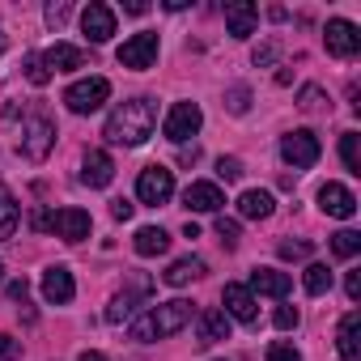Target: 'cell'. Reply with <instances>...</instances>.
<instances>
[{
  "mask_svg": "<svg viewBox=\"0 0 361 361\" xmlns=\"http://www.w3.org/2000/svg\"><path fill=\"white\" fill-rule=\"evenodd\" d=\"M153 123H157V106H153L149 98H128V102H119V106L106 115L102 136H106L111 145L136 149V145H145V140L153 136Z\"/></svg>",
  "mask_w": 361,
  "mask_h": 361,
  "instance_id": "cell-1",
  "label": "cell"
},
{
  "mask_svg": "<svg viewBox=\"0 0 361 361\" xmlns=\"http://www.w3.org/2000/svg\"><path fill=\"white\" fill-rule=\"evenodd\" d=\"M192 302H183V298H174V302H161V306H153L149 314H140L136 323H132V340H140V344H153V340H166V336H174V331H183L188 323H192Z\"/></svg>",
  "mask_w": 361,
  "mask_h": 361,
  "instance_id": "cell-2",
  "label": "cell"
},
{
  "mask_svg": "<svg viewBox=\"0 0 361 361\" xmlns=\"http://www.w3.org/2000/svg\"><path fill=\"white\" fill-rule=\"evenodd\" d=\"M35 230H51L56 238H64V243H81V238H90V230H94V221H90V213L85 209H56V213H35Z\"/></svg>",
  "mask_w": 361,
  "mask_h": 361,
  "instance_id": "cell-3",
  "label": "cell"
},
{
  "mask_svg": "<svg viewBox=\"0 0 361 361\" xmlns=\"http://www.w3.org/2000/svg\"><path fill=\"white\" fill-rule=\"evenodd\" d=\"M170 196H174V170H170V166H161V161L145 166V170H140V178H136V200H140V204H149V209H157V204H166Z\"/></svg>",
  "mask_w": 361,
  "mask_h": 361,
  "instance_id": "cell-4",
  "label": "cell"
},
{
  "mask_svg": "<svg viewBox=\"0 0 361 361\" xmlns=\"http://www.w3.org/2000/svg\"><path fill=\"white\" fill-rule=\"evenodd\" d=\"M200 123H204V111H200L196 102H174L170 115H166V123H161V132H166V140H174V145H188V140L200 132Z\"/></svg>",
  "mask_w": 361,
  "mask_h": 361,
  "instance_id": "cell-5",
  "label": "cell"
},
{
  "mask_svg": "<svg viewBox=\"0 0 361 361\" xmlns=\"http://www.w3.org/2000/svg\"><path fill=\"white\" fill-rule=\"evenodd\" d=\"M106 98H111V81H106V77H85V81L68 85V94H64V102H68L73 115H90V111H98Z\"/></svg>",
  "mask_w": 361,
  "mask_h": 361,
  "instance_id": "cell-6",
  "label": "cell"
},
{
  "mask_svg": "<svg viewBox=\"0 0 361 361\" xmlns=\"http://www.w3.org/2000/svg\"><path fill=\"white\" fill-rule=\"evenodd\" d=\"M319 153H323V145H319V136H314L310 128H298V132H289V136L281 140V157H285L293 170H310V166L319 161Z\"/></svg>",
  "mask_w": 361,
  "mask_h": 361,
  "instance_id": "cell-7",
  "label": "cell"
},
{
  "mask_svg": "<svg viewBox=\"0 0 361 361\" xmlns=\"http://www.w3.org/2000/svg\"><path fill=\"white\" fill-rule=\"evenodd\" d=\"M51 145H56V123L47 115H30V123L22 132V157L26 161H43L51 153Z\"/></svg>",
  "mask_w": 361,
  "mask_h": 361,
  "instance_id": "cell-8",
  "label": "cell"
},
{
  "mask_svg": "<svg viewBox=\"0 0 361 361\" xmlns=\"http://www.w3.org/2000/svg\"><path fill=\"white\" fill-rule=\"evenodd\" d=\"M323 43H327V56H336V60H353V56L361 51V35H357V26L344 22V18H331V22H327Z\"/></svg>",
  "mask_w": 361,
  "mask_h": 361,
  "instance_id": "cell-9",
  "label": "cell"
},
{
  "mask_svg": "<svg viewBox=\"0 0 361 361\" xmlns=\"http://www.w3.org/2000/svg\"><path fill=\"white\" fill-rule=\"evenodd\" d=\"M153 60H157V35H153V30H140V35H132V39L119 47V64H123V68L145 73V68H153Z\"/></svg>",
  "mask_w": 361,
  "mask_h": 361,
  "instance_id": "cell-10",
  "label": "cell"
},
{
  "mask_svg": "<svg viewBox=\"0 0 361 361\" xmlns=\"http://www.w3.org/2000/svg\"><path fill=\"white\" fill-rule=\"evenodd\" d=\"M81 30H85L90 43H106V39L115 35V9L102 5V0L85 5V9H81Z\"/></svg>",
  "mask_w": 361,
  "mask_h": 361,
  "instance_id": "cell-11",
  "label": "cell"
},
{
  "mask_svg": "<svg viewBox=\"0 0 361 361\" xmlns=\"http://www.w3.org/2000/svg\"><path fill=\"white\" fill-rule=\"evenodd\" d=\"M43 298H47L51 306H68V302L77 298V281H73V272H68L64 264H51V268L43 272Z\"/></svg>",
  "mask_w": 361,
  "mask_h": 361,
  "instance_id": "cell-12",
  "label": "cell"
},
{
  "mask_svg": "<svg viewBox=\"0 0 361 361\" xmlns=\"http://www.w3.org/2000/svg\"><path fill=\"white\" fill-rule=\"evenodd\" d=\"M319 209H323L327 217L348 221V217L357 213V196H353L344 183H323V188H319Z\"/></svg>",
  "mask_w": 361,
  "mask_h": 361,
  "instance_id": "cell-13",
  "label": "cell"
},
{
  "mask_svg": "<svg viewBox=\"0 0 361 361\" xmlns=\"http://www.w3.org/2000/svg\"><path fill=\"white\" fill-rule=\"evenodd\" d=\"M217 340H230V314L209 306L196 314V344H217Z\"/></svg>",
  "mask_w": 361,
  "mask_h": 361,
  "instance_id": "cell-14",
  "label": "cell"
},
{
  "mask_svg": "<svg viewBox=\"0 0 361 361\" xmlns=\"http://www.w3.org/2000/svg\"><path fill=\"white\" fill-rule=\"evenodd\" d=\"M111 178H115V161H111V153L90 149L85 161H81V183H85V188H106Z\"/></svg>",
  "mask_w": 361,
  "mask_h": 361,
  "instance_id": "cell-15",
  "label": "cell"
},
{
  "mask_svg": "<svg viewBox=\"0 0 361 361\" xmlns=\"http://www.w3.org/2000/svg\"><path fill=\"white\" fill-rule=\"evenodd\" d=\"M221 302H226V314L238 319V323H255V319H259V310H255V293H251L247 285H226Z\"/></svg>",
  "mask_w": 361,
  "mask_h": 361,
  "instance_id": "cell-16",
  "label": "cell"
},
{
  "mask_svg": "<svg viewBox=\"0 0 361 361\" xmlns=\"http://www.w3.org/2000/svg\"><path fill=\"white\" fill-rule=\"evenodd\" d=\"M255 22H259V9L251 5V0H234V5H226V26H230L234 39H251Z\"/></svg>",
  "mask_w": 361,
  "mask_h": 361,
  "instance_id": "cell-17",
  "label": "cell"
},
{
  "mask_svg": "<svg viewBox=\"0 0 361 361\" xmlns=\"http://www.w3.org/2000/svg\"><path fill=\"white\" fill-rule=\"evenodd\" d=\"M183 204H188L192 213H217V209L226 204V196H221V188H217V183H188Z\"/></svg>",
  "mask_w": 361,
  "mask_h": 361,
  "instance_id": "cell-18",
  "label": "cell"
},
{
  "mask_svg": "<svg viewBox=\"0 0 361 361\" xmlns=\"http://www.w3.org/2000/svg\"><path fill=\"white\" fill-rule=\"evenodd\" d=\"M85 51L81 47H68V43H56V47H47L43 51V64H47V73H73V68H85Z\"/></svg>",
  "mask_w": 361,
  "mask_h": 361,
  "instance_id": "cell-19",
  "label": "cell"
},
{
  "mask_svg": "<svg viewBox=\"0 0 361 361\" xmlns=\"http://www.w3.org/2000/svg\"><path fill=\"white\" fill-rule=\"evenodd\" d=\"M272 209H276L272 192L251 188V192H243V196H238V217H247V221H268V217H272Z\"/></svg>",
  "mask_w": 361,
  "mask_h": 361,
  "instance_id": "cell-20",
  "label": "cell"
},
{
  "mask_svg": "<svg viewBox=\"0 0 361 361\" xmlns=\"http://www.w3.org/2000/svg\"><path fill=\"white\" fill-rule=\"evenodd\" d=\"M336 348H340V357H344V361H353V357L361 353V314H357V310H348V314L340 319Z\"/></svg>",
  "mask_w": 361,
  "mask_h": 361,
  "instance_id": "cell-21",
  "label": "cell"
},
{
  "mask_svg": "<svg viewBox=\"0 0 361 361\" xmlns=\"http://www.w3.org/2000/svg\"><path fill=\"white\" fill-rule=\"evenodd\" d=\"M247 289H251V293H264V298H285V293H289V276L276 272V268H255Z\"/></svg>",
  "mask_w": 361,
  "mask_h": 361,
  "instance_id": "cell-22",
  "label": "cell"
},
{
  "mask_svg": "<svg viewBox=\"0 0 361 361\" xmlns=\"http://www.w3.org/2000/svg\"><path fill=\"white\" fill-rule=\"evenodd\" d=\"M196 276H204V259H196V255H188V259H174V264L161 272V281H166V285H174V289L192 285Z\"/></svg>",
  "mask_w": 361,
  "mask_h": 361,
  "instance_id": "cell-23",
  "label": "cell"
},
{
  "mask_svg": "<svg viewBox=\"0 0 361 361\" xmlns=\"http://www.w3.org/2000/svg\"><path fill=\"white\" fill-rule=\"evenodd\" d=\"M170 251V234L161 230V226H140L136 230V255H166Z\"/></svg>",
  "mask_w": 361,
  "mask_h": 361,
  "instance_id": "cell-24",
  "label": "cell"
},
{
  "mask_svg": "<svg viewBox=\"0 0 361 361\" xmlns=\"http://www.w3.org/2000/svg\"><path fill=\"white\" fill-rule=\"evenodd\" d=\"M302 285H306V293H310V298L327 293V289H331V272H327V264H306V276H302Z\"/></svg>",
  "mask_w": 361,
  "mask_h": 361,
  "instance_id": "cell-25",
  "label": "cell"
},
{
  "mask_svg": "<svg viewBox=\"0 0 361 361\" xmlns=\"http://www.w3.org/2000/svg\"><path fill=\"white\" fill-rule=\"evenodd\" d=\"M18 234V200L9 192H0V238Z\"/></svg>",
  "mask_w": 361,
  "mask_h": 361,
  "instance_id": "cell-26",
  "label": "cell"
},
{
  "mask_svg": "<svg viewBox=\"0 0 361 361\" xmlns=\"http://www.w3.org/2000/svg\"><path fill=\"white\" fill-rule=\"evenodd\" d=\"M340 157H344V166H348L353 174H361V136H357V132H344V136H340Z\"/></svg>",
  "mask_w": 361,
  "mask_h": 361,
  "instance_id": "cell-27",
  "label": "cell"
},
{
  "mask_svg": "<svg viewBox=\"0 0 361 361\" xmlns=\"http://www.w3.org/2000/svg\"><path fill=\"white\" fill-rule=\"evenodd\" d=\"M331 251H336L340 259H353V255L361 251V234H357V230H340V234H331Z\"/></svg>",
  "mask_w": 361,
  "mask_h": 361,
  "instance_id": "cell-28",
  "label": "cell"
},
{
  "mask_svg": "<svg viewBox=\"0 0 361 361\" xmlns=\"http://www.w3.org/2000/svg\"><path fill=\"white\" fill-rule=\"evenodd\" d=\"M132 310H136V298L132 293H115L111 306H106V323H123V319H132Z\"/></svg>",
  "mask_w": 361,
  "mask_h": 361,
  "instance_id": "cell-29",
  "label": "cell"
},
{
  "mask_svg": "<svg viewBox=\"0 0 361 361\" xmlns=\"http://www.w3.org/2000/svg\"><path fill=\"white\" fill-rule=\"evenodd\" d=\"M26 77H30V85H47V81H51V73H47V64H43L39 51L26 56Z\"/></svg>",
  "mask_w": 361,
  "mask_h": 361,
  "instance_id": "cell-30",
  "label": "cell"
},
{
  "mask_svg": "<svg viewBox=\"0 0 361 361\" xmlns=\"http://www.w3.org/2000/svg\"><path fill=\"white\" fill-rule=\"evenodd\" d=\"M68 18H73V5H68V0H56V5H47V26H51V30H64Z\"/></svg>",
  "mask_w": 361,
  "mask_h": 361,
  "instance_id": "cell-31",
  "label": "cell"
},
{
  "mask_svg": "<svg viewBox=\"0 0 361 361\" xmlns=\"http://www.w3.org/2000/svg\"><path fill=\"white\" fill-rule=\"evenodd\" d=\"M226 106H230L234 115H247V106H251V90H247V85H234V90L226 94Z\"/></svg>",
  "mask_w": 361,
  "mask_h": 361,
  "instance_id": "cell-32",
  "label": "cell"
},
{
  "mask_svg": "<svg viewBox=\"0 0 361 361\" xmlns=\"http://www.w3.org/2000/svg\"><path fill=\"white\" fill-rule=\"evenodd\" d=\"M298 106H302V111H323V106H327V94H323L319 85H306V90H302V102H298Z\"/></svg>",
  "mask_w": 361,
  "mask_h": 361,
  "instance_id": "cell-33",
  "label": "cell"
},
{
  "mask_svg": "<svg viewBox=\"0 0 361 361\" xmlns=\"http://www.w3.org/2000/svg\"><path fill=\"white\" fill-rule=\"evenodd\" d=\"M217 238L226 243V247H238V221H230V217H217Z\"/></svg>",
  "mask_w": 361,
  "mask_h": 361,
  "instance_id": "cell-34",
  "label": "cell"
},
{
  "mask_svg": "<svg viewBox=\"0 0 361 361\" xmlns=\"http://www.w3.org/2000/svg\"><path fill=\"white\" fill-rule=\"evenodd\" d=\"M298 306H276V314H272V323L281 327V331H289V327H298Z\"/></svg>",
  "mask_w": 361,
  "mask_h": 361,
  "instance_id": "cell-35",
  "label": "cell"
},
{
  "mask_svg": "<svg viewBox=\"0 0 361 361\" xmlns=\"http://www.w3.org/2000/svg\"><path fill=\"white\" fill-rule=\"evenodd\" d=\"M268 361H302V353H298L293 344H285V340H276V344L268 348Z\"/></svg>",
  "mask_w": 361,
  "mask_h": 361,
  "instance_id": "cell-36",
  "label": "cell"
},
{
  "mask_svg": "<svg viewBox=\"0 0 361 361\" xmlns=\"http://www.w3.org/2000/svg\"><path fill=\"white\" fill-rule=\"evenodd\" d=\"M217 174L226 178V183H234V178H243V161L238 157H221L217 161Z\"/></svg>",
  "mask_w": 361,
  "mask_h": 361,
  "instance_id": "cell-37",
  "label": "cell"
},
{
  "mask_svg": "<svg viewBox=\"0 0 361 361\" xmlns=\"http://www.w3.org/2000/svg\"><path fill=\"white\" fill-rule=\"evenodd\" d=\"M18 353H22V344H18L13 336L0 331V361H18Z\"/></svg>",
  "mask_w": 361,
  "mask_h": 361,
  "instance_id": "cell-38",
  "label": "cell"
},
{
  "mask_svg": "<svg viewBox=\"0 0 361 361\" xmlns=\"http://www.w3.org/2000/svg\"><path fill=\"white\" fill-rule=\"evenodd\" d=\"M310 243H281V259H306Z\"/></svg>",
  "mask_w": 361,
  "mask_h": 361,
  "instance_id": "cell-39",
  "label": "cell"
},
{
  "mask_svg": "<svg viewBox=\"0 0 361 361\" xmlns=\"http://www.w3.org/2000/svg\"><path fill=\"white\" fill-rule=\"evenodd\" d=\"M276 51H281L276 43H259V47H255V64H259V68H268V64L276 60Z\"/></svg>",
  "mask_w": 361,
  "mask_h": 361,
  "instance_id": "cell-40",
  "label": "cell"
},
{
  "mask_svg": "<svg viewBox=\"0 0 361 361\" xmlns=\"http://www.w3.org/2000/svg\"><path fill=\"white\" fill-rule=\"evenodd\" d=\"M132 213H136V204H132V200H111V217H115V221H128Z\"/></svg>",
  "mask_w": 361,
  "mask_h": 361,
  "instance_id": "cell-41",
  "label": "cell"
},
{
  "mask_svg": "<svg viewBox=\"0 0 361 361\" xmlns=\"http://www.w3.org/2000/svg\"><path fill=\"white\" fill-rule=\"evenodd\" d=\"M344 293H348V302H361V272L344 276Z\"/></svg>",
  "mask_w": 361,
  "mask_h": 361,
  "instance_id": "cell-42",
  "label": "cell"
},
{
  "mask_svg": "<svg viewBox=\"0 0 361 361\" xmlns=\"http://www.w3.org/2000/svg\"><path fill=\"white\" fill-rule=\"evenodd\" d=\"M26 293H30L26 281H13V285H9V298H13V302H26Z\"/></svg>",
  "mask_w": 361,
  "mask_h": 361,
  "instance_id": "cell-43",
  "label": "cell"
},
{
  "mask_svg": "<svg viewBox=\"0 0 361 361\" xmlns=\"http://www.w3.org/2000/svg\"><path fill=\"white\" fill-rule=\"evenodd\" d=\"M178 161H183V166H196V161H200V149H196V145L183 149V153H178Z\"/></svg>",
  "mask_w": 361,
  "mask_h": 361,
  "instance_id": "cell-44",
  "label": "cell"
},
{
  "mask_svg": "<svg viewBox=\"0 0 361 361\" xmlns=\"http://www.w3.org/2000/svg\"><path fill=\"white\" fill-rule=\"evenodd\" d=\"M123 9H128V13H136V18H140V13H149V5H145V0H128Z\"/></svg>",
  "mask_w": 361,
  "mask_h": 361,
  "instance_id": "cell-45",
  "label": "cell"
},
{
  "mask_svg": "<svg viewBox=\"0 0 361 361\" xmlns=\"http://www.w3.org/2000/svg\"><path fill=\"white\" fill-rule=\"evenodd\" d=\"M77 361H106V353H94V348H85V353H81Z\"/></svg>",
  "mask_w": 361,
  "mask_h": 361,
  "instance_id": "cell-46",
  "label": "cell"
},
{
  "mask_svg": "<svg viewBox=\"0 0 361 361\" xmlns=\"http://www.w3.org/2000/svg\"><path fill=\"white\" fill-rule=\"evenodd\" d=\"M5 47H9V43H5V35H0V56H5Z\"/></svg>",
  "mask_w": 361,
  "mask_h": 361,
  "instance_id": "cell-47",
  "label": "cell"
},
{
  "mask_svg": "<svg viewBox=\"0 0 361 361\" xmlns=\"http://www.w3.org/2000/svg\"><path fill=\"white\" fill-rule=\"evenodd\" d=\"M0 276H5V264H0Z\"/></svg>",
  "mask_w": 361,
  "mask_h": 361,
  "instance_id": "cell-48",
  "label": "cell"
}]
</instances>
